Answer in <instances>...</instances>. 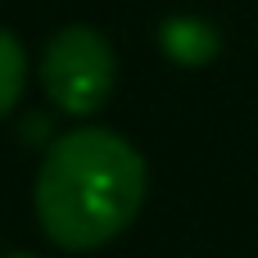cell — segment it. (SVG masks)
<instances>
[{"label": "cell", "mask_w": 258, "mask_h": 258, "mask_svg": "<svg viewBox=\"0 0 258 258\" xmlns=\"http://www.w3.org/2000/svg\"><path fill=\"white\" fill-rule=\"evenodd\" d=\"M145 159L109 127L63 132L36 172V222L50 245L68 254L100 249L118 240L145 204Z\"/></svg>", "instance_id": "cell-1"}, {"label": "cell", "mask_w": 258, "mask_h": 258, "mask_svg": "<svg viewBox=\"0 0 258 258\" xmlns=\"http://www.w3.org/2000/svg\"><path fill=\"white\" fill-rule=\"evenodd\" d=\"M113 77H118V59H113V45L104 32L73 23L45 41L41 86L59 113H73V118L95 113L113 95Z\"/></svg>", "instance_id": "cell-2"}, {"label": "cell", "mask_w": 258, "mask_h": 258, "mask_svg": "<svg viewBox=\"0 0 258 258\" xmlns=\"http://www.w3.org/2000/svg\"><path fill=\"white\" fill-rule=\"evenodd\" d=\"M159 36H163V50L177 63H209L218 54V32L200 18H168Z\"/></svg>", "instance_id": "cell-3"}, {"label": "cell", "mask_w": 258, "mask_h": 258, "mask_svg": "<svg viewBox=\"0 0 258 258\" xmlns=\"http://www.w3.org/2000/svg\"><path fill=\"white\" fill-rule=\"evenodd\" d=\"M23 86H27V54H23V41H18L9 27H0V122L18 109Z\"/></svg>", "instance_id": "cell-4"}, {"label": "cell", "mask_w": 258, "mask_h": 258, "mask_svg": "<svg viewBox=\"0 0 258 258\" xmlns=\"http://www.w3.org/2000/svg\"><path fill=\"white\" fill-rule=\"evenodd\" d=\"M5 258H36V254H5Z\"/></svg>", "instance_id": "cell-5"}]
</instances>
